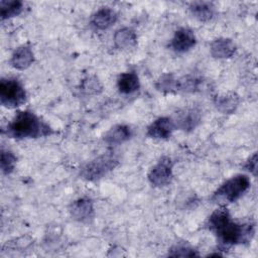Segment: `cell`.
<instances>
[{"label": "cell", "mask_w": 258, "mask_h": 258, "mask_svg": "<svg viewBox=\"0 0 258 258\" xmlns=\"http://www.w3.org/2000/svg\"><path fill=\"white\" fill-rule=\"evenodd\" d=\"M207 227L222 245L228 247L249 243L255 234V227L252 223L239 224L233 221L230 213L224 207L215 210L210 215Z\"/></svg>", "instance_id": "cell-1"}, {"label": "cell", "mask_w": 258, "mask_h": 258, "mask_svg": "<svg viewBox=\"0 0 258 258\" xmlns=\"http://www.w3.org/2000/svg\"><path fill=\"white\" fill-rule=\"evenodd\" d=\"M9 137L15 139L38 138L52 134V129L33 112L19 111L6 127Z\"/></svg>", "instance_id": "cell-2"}, {"label": "cell", "mask_w": 258, "mask_h": 258, "mask_svg": "<svg viewBox=\"0 0 258 258\" xmlns=\"http://www.w3.org/2000/svg\"><path fill=\"white\" fill-rule=\"evenodd\" d=\"M118 164L119 159L115 152H106L83 165L80 170V176L83 179L95 181L101 179L110 171L115 169Z\"/></svg>", "instance_id": "cell-3"}, {"label": "cell", "mask_w": 258, "mask_h": 258, "mask_svg": "<svg viewBox=\"0 0 258 258\" xmlns=\"http://www.w3.org/2000/svg\"><path fill=\"white\" fill-rule=\"evenodd\" d=\"M251 181L246 174H237L222 183L213 195V200L234 203L239 200L249 188Z\"/></svg>", "instance_id": "cell-4"}, {"label": "cell", "mask_w": 258, "mask_h": 258, "mask_svg": "<svg viewBox=\"0 0 258 258\" xmlns=\"http://www.w3.org/2000/svg\"><path fill=\"white\" fill-rule=\"evenodd\" d=\"M26 101V92L22 84L13 78L1 79L0 103L3 107L13 109L23 105Z\"/></svg>", "instance_id": "cell-5"}, {"label": "cell", "mask_w": 258, "mask_h": 258, "mask_svg": "<svg viewBox=\"0 0 258 258\" xmlns=\"http://www.w3.org/2000/svg\"><path fill=\"white\" fill-rule=\"evenodd\" d=\"M173 163L170 157H161L148 172V180L155 187H163L170 183L172 179Z\"/></svg>", "instance_id": "cell-6"}, {"label": "cell", "mask_w": 258, "mask_h": 258, "mask_svg": "<svg viewBox=\"0 0 258 258\" xmlns=\"http://www.w3.org/2000/svg\"><path fill=\"white\" fill-rule=\"evenodd\" d=\"M201 119L202 115L199 109L195 107H186L178 110L172 120L175 128L189 132L198 127V125L201 123Z\"/></svg>", "instance_id": "cell-7"}, {"label": "cell", "mask_w": 258, "mask_h": 258, "mask_svg": "<svg viewBox=\"0 0 258 258\" xmlns=\"http://www.w3.org/2000/svg\"><path fill=\"white\" fill-rule=\"evenodd\" d=\"M197 43L195 32L187 27L177 29L169 43V47L176 53H183L191 49Z\"/></svg>", "instance_id": "cell-8"}, {"label": "cell", "mask_w": 258, "mask_h": 258, "mask_svg": "<svg viewBox=\"0 0 258 258\" xmlns=\"http://www.w3.org/2000/svg\"><path fill=\"white\" fill-rule=\"evenodd\" d=\"M71 217L81 223H89L95 215L94 204L89 198H80L74 201L69 208Z\"/></svg>", "instance_id": "cell-9"}, {"label": "cell", "mask_w": 258, "mask_h": 258, "mask_svg": "<svg viewBox=\"0 0 258 258\" xmlns=\"http://www.w3.org/2000/svg\"><path fill=\"white\" fill-rule=\"evenodd\" d=\"M175 129L173 120L169 117H159L147 127V136L153 139H168Z\"/></svg>", "instance_id": "cell-10"}, {"label": "cell", "mask_w": 258, "mask_h": 258, "mask_svg": "<svg viewBox=\"0 0 258 258\" xmlns=\"http://www.w3.org/2000/svg\"><path fill=\"white\" fill-rule=\"evenodd\" d=\"M236 44L230 38L219 37L214 39L210 44V52L213 57L219 59L230 58L236 52Z\"/></svg>", "instance_id": "cell-11"}, {"label": "cell", "mask_w": 258, "mask_h": 258, "mask_svg": "<svg viewBox=\"0 0 258 258\" xmlns=\"http://www.w3.org/2000/svg\"><path fill=\"white\" fill-rule=\"evenodd\" d=\"M132 137V129L125 124H117L110 128L103 137L106 144L111 146L121 145Z\"/></svg>", "instance_id": "cell-12"}, {"label": "cell", "mask_w": 258, "mask_h": 258, "mask_svg": "<svg viewBox=\"0 0 258 258\" xmlns=\"http://www.w3.org/2000/svg\"><path fill=\"white\" fill-rule=\"evenodd\" d=\"M33 61H34V53L31 47L27 44H23L17 47L13 51L10 59L11 66L14 69L19 71L28 69Z\"/></svg>", "instance_id": "cell-13"}, {"label": "cell", "mask_w": 258, "mask_h": 258, "mask_svg": "<svg viewBox=\"0 0 258 258\" xmlns=\"http://www.w3.org/2000/svg\"><path fill=\"white\" fill-rule=\"evenodd\" d=\"M117 19V13L113 9L109 7H103L93 14L91 24L99 30H105L114 25Z\"/></svg>", "instance_id": "cell-14"}, {"label": "cell", "mask_w": 258, "mask_h": 258, "mask_svg": "<svg viewBox=\"0 0 258 258\" xmlns=\"http://www.w3.org/2000/svg\"><path fill=\"white\" fill-rule=\"evenodd\" d=\"M239 96L234 92L223 93L221 95H218L214 100L215 107L223 114L234 113L239 106Z\"/></svg>", "instance_id": "cell-15"}, {"label": "cell", "mask_w": 258, "mask_h": 258, "mask_svg": "<svg viewBox=\"0 0 258 258\" xmlns=\"http://www.w3.org/2000/svg\"><path fill=\"white\" fill-rule=\"evenodd\" d=\"M117 88L123 95L135 93L140 88L138 75L135 72H126L120 74L117 79Z\"/></svg>", "instance_id": "cell-16"}, {"label": "cell", "mask_w": 258, "mask_h": 258, "mask_svg": "<svg viewBox=\"0 0 258 258\" xmlns=\"http://www.w3.org/2000/svg\"><path fill=\"white\" fill-rule=\"evenodd\" d=\"M114 44L120 49H130L137 43V35L135 31L129 27H123L114 33Z\"/></svg>", "instance_id": "cell-17"}, {"label": "cell", "mask_w": 258, "mask_h": 258, "mask_svg": "<svg viewBox=\"0 0 258 258\" xmlns=\"http://www.w3.org/2000/svg\"><path fill=\"white\" fill-rule=\"evenodd\" d=\"M188 9L191 15L202 22L210 21L215 15V6L211 2L196 1L189 4Z\"/></svg>", "instance_id": "cell-18"}, {"label": "cell", "mask_w": 258, "mask_h": 258, "mask_svg": "<svg viewBox=\"0 0 258 258\" xmlns=\"http://www.w3.org/2000/svg\"><path fill=\"white\" fill-rule=\"evenodd\" d=\"M23 11V2L19 0H1L0 16L2 20L16 17Z\"/></svg>", "instance_id": "cell-19"}, {"label": "cell", "mask_w": 258, "mask_h": 258, "mask_svg": "<svg viewBox=\"0 0 258 258\" xmlns=\"http://www.w3.org/2000/svg\"><path fill=\"white\" fill-rule=\"evenodd\" d=\"M155 88L162 93H177L179 92L178 79L171 74H164L155 82Z\"/></svg>", "instance_id": "cell-20"}, {"label": "cell", "mask_w": 258, "mask_h": 258, "mask_svg": "<svg viewBox=\"0 0 258 258\" xmlns=\"http://www.w3.org/2000/svg\"><path fill=\"white\" fill-rule=\"evenodd\" d=\"M17 163V157L14 155L13 152L9 150L2 149L1 150V160H0V166L1 171L3 174H10L13 172L15 166Z\"/></svg>", "instance_id": "cell-21"}, {"label": "cell", "mask_w": 258, "mask_h": 258, "mask_svg": "<svg viewBox=\"0 0 258 258\" xmlns=\"http://www.w3.org/2000/svg\"><path fill=\"white\" fill-rule=\"evenodd\" d=\"M203 81L194 76H185L178 79V90L182 92H196L200 90Z\"/></svg>", "instance_id": "cell-22"}, {"label": "cell", "mask_w": 258, "mask_h": 258, "mask_svg": "<svg viewBox=\"0 0 258 258\" xmlns=\"http://www.w3.org/2000/svg\"><path fill=\"white\" fill-rule=\"evenodd\" d=\"M81 89L86 93V94H99L103 90V86L98 80L97 77L95 76H90L83 80Z\"/></svg>", "instance_id": "cell-23"}, {"label": "cell", "mask_w": 258, "mask_h": 258, "mask_svg": "<svg viewBox=\"0 0 258 258\" xmlns=\"http://www.w3.org/2000/svg\"><path fill=\"white\" fill-rule=\"evenodd\" d=\"M168 255L172 257H196L199 256V253L187 245H176L170 249Z\"/></svg>", "instance_id": "cell-24"}, {"label": "cell", "mask_w": 258, "mask_h": 258, "mask_svg": "<svg viewBox=\"0 0 258 258\" xmlns=\"http://www.w3.org/2000/svg\"><path fill=\"white\" fill-rule=\"evenodd\" d=\"M245 168L250 171L254 176L257 174V153L254 152L252 156L249 157V159L246 161Z\"/></svg>", "instance_id": "cell-25"}]
</instances>
